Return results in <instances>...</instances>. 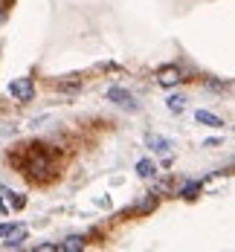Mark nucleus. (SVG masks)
Instances as JSON below:
<instances>
[{
    "instance_id": "nucleus-1",
    "label": "nucleus",
    "mask_w": 235,
    "mask_h": 252,
    "mask_svg": "<svg viewBox=\"0 0 235 252\" xmlns=\"http://www.w3.org/2000/svg\"><path fill=\"white\" fill-rule=\"evenodd\" d=\"M24 168H26V174L32 177V180H35V177H38V180H47V177L52 174V159H50V154L41 151V145H32V148L26 151Z\"/></svg>"
},
{
    "instance_id": "nucleus-2",
    "label": "nucleus",
    "mask_w": 235,
    "mask_h": 252,
    "mask_svg": "<svg viewBox=\"0 0 235 252\" xmlns=\"http://www.w3.org/2000/svg\"><path fill=\"white\" fill-rule=\"evenodd\" d=\"M107 101H113L116 107H122V110H128V113H136V110H139V101L134 99L128 90H122V87H110V90H107Z\"/></svg>"
},
{
    "instance_id": "nucleus-3",
    "label": "nucleus",
    "mask_w": 235,
    "mask_h": 252,
    "mask_svg": "<svg viewBox=\"0 0 235 252\" xmlns=\"http://www.w3.org/2000/svg\"><path fill=\"white\" fill-rule=\"evenodd\" d=\"M9 93L18 101H29L32 93H35V90H32V78H15V81L9 84Z\"/></svg>"
},
{
    "instance_id": "nucleus-4",
    "label": "nucleus",
    "mask_w": 235,
    "mask_h": 252,
    "mask_svg": "<svg viewBox=\"0 0 235 252\" xmlns=\"http://www.w3.org/2000/svg\"><path fill=\"white\" fill-rule=\"evenodd\" d=\"M177 81H180V70L177 67H166V70L157 73V84L160 87H174Z\"/></svg>"
},
{
    "instance_id": "nucleus-5",
    "label": "nucleus",
    "mask_w": 235,
    "mask_h": 252,
    "mask_svg": "<svg viewBox=\"0 0 235 252\" xmlns=\"http://www.w3.org/2000/svg\"><path fill=\"white\" fill-rule=\"evenodd\" d=\"M145 145H148L151 151H157V154H166L168 148H171V142H168L166 136H157V133H148V136H145Z\"/></svg>"
},
{
    "instance_id": "nucleus-6",
    "label": "nucleus",
    "mask_w": 235,
    "mask_h": 252,
    "mask_svg": "<svg viewBox=\"0 0 235 252\" xmlns=\"http://www.w3.org/2000/svg\"><path fill=\"white\" fill-rule=\"evenodd\" d=\"M24 238H26V229H24V226H15L9 235H6V244H3V247H6V250H12V247H21V244H24Z\"/></svg>"
},
{
    "instance_id": "nucleus-7",
    "label": "nucleus",
    "mask_w": 235,
    "mask_h": 252,
    "mask_svg": "<svg viewBox=\"0 0 235 252\" xmlns=\"http://www.w3.org/2000/svg\"><path fill=\"white\" fill-rule=\"evenodd\" d=\"M195 122H201V125H206V127H221L224 122L215 116V113H209V110H198L195 113Z\"/></svg>"
},
{
    "instance_id": "nucleus-8",
    "label": "nucleus",
    "mask_w": 235,
    "mask_h": 252,
    "mask_svg": "<svg viewBox=\"0 0 235 252\" xmlns=\"http://www.w3.org/2000/svg\"><path fill=\"white\" fill-rule=\"evenodd\" d=\"M58 247H61L64 252H76V250H81V247H84V238H81V235H70V238H64Z\"/></svg>"
},
{
    "instance_id": "nucleus-9",
    "label": "nucleus",
    "mask_w": 235,
    "mask_h": 252,
    "mask_svg": "<svg viewBox=\"0 0 235 252\" xmlns=\"http://www.w3.org/2000/svg\"><path fill=\"white\" fill-rule=\"evenodd\" d=\"M136 174L142 177V180H148V177L157 174V165L151 159H139V162H136Z\"/></svg>"
},
{
    "instance_id": "nucleus-10",
    "label": "nucleus",
    "mask_w": 235,
    "mask_h": 252,
    "mask_svg": "<svg viewBox=\"0 0 235 252\" xmlns=\"http://www.w3.org/2000/svg\"><path fill=\"white\" fill-rule=\"evenodd\" d=\"M166 107H168L171 113H183V110H186V99H183V96H168V99H166Z\"/></svg>"
},
{
    "instance_id": "nucleus-11",
    "label": "nucleus",
    "mask_w": 235,
    "mask_h": 252,
    "mask_svg": "<svg viewBox=\"0 0 235 252\" xmlns=\"http://www.w3.org/2000/svg\"><path fill=\"white\" fill-rule=\"evenodd\" d=\"M6 200H9V206H12V209H24V206H26L24 197H18V194H12V191H6Z\"/></svg>"
},
{
    "instance_id": "nucleus-12",
    "label": "nucleus",
    "mask_w": 235,
    "mask_h": 252,
    "mask_svg": "<svg viewBox=\"0 0 235 252\" xmlns=\"http://www.w3.org/2000/svg\"><path fill=\"white\" fill-rule=\"evenodd\" d=\"M201 189V183H189L186 189H183V197H195V191Z\"/></svg>"
},
{
    "instance_id": "nucleus-13",
    "label": "nucleus",
    "mask_w": 235,
    "mask_h": 252,
    "mask_svg": "<svg viewBox=\"0 0 235 252\" xmlns=\"http://www.w3.org/2000/svg\"><path fill=\"white\" fill-rule=\"evenodd\" d=\"M35 250L38 252H52V250H61L58 244H35Z\"/></svg>"
},
{
    "instance_id": "nucleus-14",
    "label": "nucleus",
    "mask_w": 235,
    "mask_h": 252,
    "mask_svg": "<svg viewBox=\"0 0 235 252\" xmlns=\"http://www.w3.org/2000/svg\"><path fill=\"white\" fill-rule=\"evenodd\" d=\"M9 232H12V226H0V238H3V235H9Z\"/></svg>"
}]
</instances>
